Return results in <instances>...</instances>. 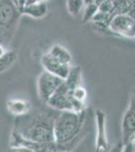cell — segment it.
I'll list each match as a JSON object with an SVG mask.
<instances>
[{
	"label": "cell",
	"instance_id": "cell-10",
	"mask_svg": "<svg viewBox=\"0 0 135 152\" xmlns=\"http://www.w3.org/2000/svg\"><path fill=\"white\" fill-rule=\"evenodd\" d=\"M21 13L33 18H43L48 14V5L45 2H38L33 4H26L21 10Z\"/></svg>",
	"mask_w": 135,
	"mask_h": 152
},
{
	"label": "cell",
	"instance_id": "cell-16",
	"mask_svg": "<svg viewBox=\"0 0 135 152\" xmlns=\"http://www.w3.org/2000/svg\"><path fill=\"white\" fill-rule=\"evenodd\" d=\"M73 96H74V99L84 102L86 97H87V91H86V89L84 87H82L80 85V86H78L77 88H75V89L73 90Z\"/></svg>",
	"mask_w": 135,
	"mask_h": 152
},
{
	"label": "cell",
	"instance_id": "cell-22",
	"mask_svg": "<svg viewBox=\"0 0 135 152\" xmlns=\"http://www.w3.org/2000/svg\"><path fill=\"white\" fill-rule=\"evenodd\" d=\"M48 0H27L26 4H33V3H38V2H45Z\"/></svg>",
	"mask_w": 135,
	"mask_h": 152
},
{
	"label": "cell",
	"instance_id": "cell-14",
	"mask_svg": "<svg viewBox=\"0 0 135 152\" xmlns=\"http://www.w3.org/2000/svg\"><path fill=\"white\" fill-rule=\"evenodd\" d=\"M66 4L69 13L73 16L78 15L85 6L84 0H66Z\"/></svg>",
	"mask_w": 135,
	"mask_h": 152
},
{
	"label": "cell",
	"instance_id": "cell-24",
	"mask_svg": "<svg viewBox=\"0 0 135 152\" xmlns=\"http://www.w3.org/2000/svg\"><path fill=\"white\" fill-rule=\"evenodd\" d=\"M53 152H67V151H64V150H56V151H53Z\"/></svg>",
	"mask_w": 135,
	"mask_h": 152
},
{
	"label": "cell",
	"instance_id": "cell-3",
	"mask_svg": "<svg viewBox=\"0 0 135 152\" xmlns=\"http://www.w3.org/2000/svg\"><path fill=\"white\" fill-rule=\"evenodd\" d=\"M22 15L12 0H0V46L7 49L11 45Z\"/></svg>",
	"mask_w": 135,
	"mask_h": 152
},
{
	"label": "cell",
	"instance_id": "cell-2",
	"mask_svg": "<svg viewBox=\"0 0 135 152\" xmlns=\"http://www.w3.org/2000/svg\"><path fill=\"white\" fill-rule=\"evenodd\" d=\"M85 119V111L81 113L73 111L62 112L55 120V141L58 144H68L75 141L84 126Z\"/></svg>",
	"mask_w": 135,
	"mask_h": 152
},
{
	"label": "cell",
	"instance_id": "cell-21",
	"mask_svg": "<svg viewBox=\"0 0 135 152\" xmlns=\"http://www.w3.org/2000/svg\"><path fill=\"white\" fill-rule=\"evenodd\" d=\"M26 2H27V0H17V7H18L19 10H22L24 8V6L26 5Z\"/></svg>",
	"mask_w": 135,
	"mask_h": 152
},
{
	"label": "cell",
	"instance_id": "cell-12",
	"mask_svg": "<svg viewBox=\"0 0 135 152\" xmlns=\"http://www.w3.org/2000/svg\"><path fill=\"white\" fill-rule=\"evenodd\" d=\"M81 79H82V70L79 66H74V67L70 68L69 74L66 77V79H64V81L70 88V90L73 91L75 88L81 85Z\"/></svg>",
	"mask_w": 135,
	"mask_h": 152
},
{
	"label": "cell",
	"instance_id": "cell-4",
	"mask_svg": "<svg viewBox=\"0 0 135 152\" xmlns=\"http://www.w3.org/2000/svg\"><path fill=\"white\" fill-rule=\"evenodd\" d=\"M64 79L50 72H43L38 79V92L40 99L43 104H48L51 96L55 94L56 88L63 83Z\"/></svg>",
	"mask_w": 135,
	"mask_h": 152
},
{
	"label": "cell",
	"instance_id": "cell-7",
	"mask_svg": "<svg viewBox=\"0 0 135 152\" xmlns=\"http://www.w3.org/2000/svg\"><path fill=\"white\" fill-rule=\"evenodd\" d=\"M122 130V142L125 144L132 139L135 135V90L132 92L130 102L121 123Z\"/></svg>",
	"mask_w": 135,
	"mask_h": 152
},
{
	"label": "cell",
	"instance_id": "cell-20",
	"mask_svg": "<svg viewBox=\"0 0 135 152\" xmlns=\"http://www.w3.org/2000/svg\"><path fill=\"white\" fill-rule=\"evenodd\" d=\"M134 149H135V147H134L133 142L129 141V142H127V143H125L123 152H134Z\"/></svg>",
	"mask_w": 135,
	"mask_h": 152
},
{
	"label": "cell",
	"instance_id": "cell-6",
	"mask_svg": "<svg viewBox=\"0 0 135 152\" xmlns=\"http://www.w3.org/2000/svg\"><path fill=\"white\" fill-rule=\"evenodd\" d=\"M73 91L70 90L65 81H63L62 84L56 88L55 94L51 96L46 104L61 112L73 111Z\"/></svg>",
	"mask_w": 135,
	"mask_h": 152
},
{
	"label": "cell",
	"instance_id": "cell-13",
	"mask_svg": "<svg viewBox=\"0 0 135 152\" xmlns=\"http://www.w3.org/2000/svg\"><path fill=\"white\" fill-rule=\"evenodd\" d=\"M48 54L56 59L58 61H60L61 63H64V64H71V61H72V57H71L70 52L66 49L65 47L61 45H53V47L51 48V50L48 51Z\"/></svg>",
	"mask_w": 135,
	"mask_h": 152
},
{
	"label": "cell",
	"instance_id": "cell-23",
	"mask_svg": "<svg viewBox=\"0 0 135 152\" xmlns=\"http://www.w3.org/2000/svg\"><path fill=\"white\" fill-rule=\"evenodd\" d=\"M85 2V5H87V4H90V3H95V0H84Z\"/></svg>",
	"mask_w": 135,
	"mask_h": 152
},
{
	"label": "cell",
	"instance_id": "cell-8",
	"mask_svg": "<svg viewBox=\"0 0 135 152\" xmlns=\"http://www.w3.org/2000/svg\"><path fill=\"white\" fill-rule=\"evenodd\" d=\"M96 152H106L109 146L106 131V114L102 110H96Z\"/></svg>",
	"mask_w": 135,
	"mask_h": 152
},
{
	"label": "cell",
	"instance_id": "cell-11",
	"mask_svg": "<svg viewBox=\"0 0 135 152\" xmlns=\"http://www.w3.org/2000/svg\"><path fill=\"white\" fill-rule=\"evenodd\" d=\"M7 109L12 115L16 117H20L28 114L30 111V104L26 100L9 99L7 102Z\"/></svg>",
	"mask_w": 135,
	"mask_h": 152
},
{
	"label": "cell",
	"instance_id": "cell-1",
	"mask_svg": "<svg viewBox=\"0 0 135 152\" xmlns=\"http://www.w3.org/2000/svg\"><path fill=\"white\" fill-rule=\"evenodd\" d=\"M55 120V116L45 112L32 115L28 113L24 116L16 118L13 130L30 141L40 143L53 142Z\"/></svg>",
	"mask_w": 135,
	"mask_h": 152
},
{
	"label": "cell",
	"instance_id": "cell-15",
	"mask_svg": "<svg viewBox=\"0 0 135 152\" xmlns=\"http://www.w3.org/2000/svg\"><path fill=\"white\" fill-rule=\"evenodd\" d=\"M98 11H99V5H97L96 3H90L85 5L84 12H83V23L92 21L93 18Z\"/></svg>",
	"mask_w": 135,
	"mask_h": 152
},
{
	"label": "cell",
	"instance_id": "cell-18",
	"mask_svg": "<svg viewBox=\"0 0 135 152\" xmlns=\"http://www.w3.org/2000/svg\"><path fill=\"white\" fill-rule=\"evenodd\" d=\"M7 152H38L36 150L25 146H17V147H9Z\"/></svg>",
	"mask_w": 135,
	"mask_h": 152
},
{
	"label": "cell",
	"instance_id": "cell-25",
	"mask_svg": "<svg viewBox=\"0 0 135 152\" xmlns=\"http://www.w3.org/2000/svg\"><path fill=\"white\" fill-rule=\"evenodd\" d=\"M12 1L14 2V4H15V5L17 6V0H12Z\"/></svg>",
	"mask_w": 135,
	"mask_h": 152
},
{
	"label": "cell",
	"instance_id": "cell-19",
	"mask_svg": "<svg viewBox=\"0 0 135 152\" xmlns=\"http://www.w3.org/2000/svg\"><path fill=\"white\" fill-rule=\"evenodd\" d=\"M124 145H125V144L123 143V142L120 141V142H118V143L116 144V145L113 146L111 148V150H110L109 152H123Z\"/></svg>",
	"mask_w": 135,
	"mask_h": 152
},
{
	"label": "cell",
	"instance_id": "cell-17",
	"mask_svg": "<svg viewBox=\"0 0 135 152\" xmlns=\"http://www.w3.org/2000/svg\"><path fill=\"white\" fill-rule=\"evenodd\" d=\"M99 10L105 13L112 14L113 11V1L112 0H105L104 2H102L99 5Z\"/></svg>",
	"mask_w": 135,
	"mask_h": 152
},
{
	"label": "cell",
	"instance_id": "cell-5",
	"mask_svg": "<svg viewBox=\"0 0 135 152\" xmlns=\"http://www.w3.org/2000/svg\"><path fill=\"white\" fill-rule=\"evenodd\" d=\"M108 26L115 35L132 40L135 39V19L128 14L113 15Z\"/></svg>",
	"mask_w": 135,
	"mask_h": 152
},
{
	"label": "cell",
	"instance_id": "cell-9",
	"mask_svg": "<svg viewBox=\"0 0 135 152\" xmlns=\"http://www.w3.org/2000/svg\"><path fill=\"white\" fill-rule=\"evenodd\" d=\"M40 63L43 65V67L45 68V71L50 72L53 75L58 76V77L63 78V79H66L71 68L70 65L61 63L60 61H58L56 59L51 57L48 53L41 56Z\"/></svg>",
	"mask_w": 135,
	"mask_h": 152
}]
</instances>
